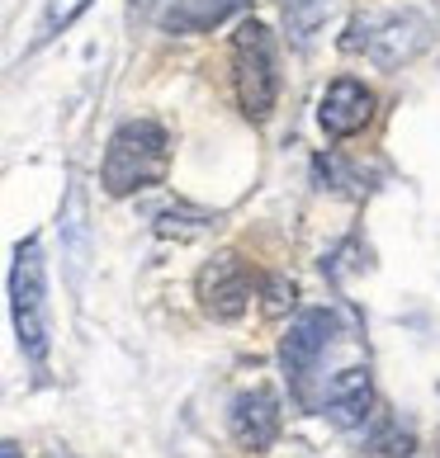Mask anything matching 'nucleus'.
I'll use <instances>...</instances> for the list:
<instances>
[{
    "label": "nucleus",
    "instance_id": "obj_3",
    "mask_svg": "<svg viewBox=\"0 0 440 458\" xmlns=\"http://www.w3.org/2000/svg\"><path fill=\"white\" fill-rule=\"evenodd\" d=\"M232 86L237 105L251 123H265L280 99V72H275V38L256 20H242L232 33Z\"/></svg>",
    "mask_w": 440,
    "mask_h": 458
},
{
    "label": "nucleus",
    "instance_id": "obj_11",
    "mask_svg": "<svg viewBox=\"0 0 440 458\" xmlns=\"http://www.w3.org/2000/svg\"><path fill=\"white\" fill-rule=\"evenodd\" d=\"M91 5H95V0H47V10H43V20H39V38H33V43H53L57 33L72 29Z\"/></svg>",
    "mask_w": 440,
    "mask_h": 458
},
{
    "label": "nucleus",
    "instance_id": "obj_12",
    "mask_svg": "<svg viewBox=\"0 0 440 458\" xmlns=\"http://www.w3.org/2000/svg\"><path fill=\"white\" fill-rule=\"evenodd\" d=\"M323 14H327V0H284V20H289V33L298 43L317 29Z\"/></svg>",
    "mask_w": 440,
    "mask_h": 458
},
{
    "label": "nucleus",
    "instance_id": "obj_9",
    "mask_svg": "<svg viewBox=\"0 0 440 458\" xmlns=\"http://www.w3.org/2000/svg\"><path fill=\"white\" fill-rule=\"evenodd\" d=\"M369 402H375V387H369V373H365V369H341V373H332L323 406H327V416H332L341 430L365 426Z\"/></svg>",
    "mask_w": 440,
    "mask_h": 458
},
{
    "label": "nucleus",
    "instance_id": "obj_7",
    "mask_svg": "<svg viewBox=\"0 0 440 458\" xmlns=\"http://www.w3.org/2000/svg\"><path fill=\"white\" fill-rule=\"evenodd\" d=\"M369 114H375V95L360 81L341 76V81H332L323 105H317V123H323L327 138H355L369 123Z\"/></svg>",
    "mask_w": 440,
    "mask_h": 458
},
{
    "label": "nucleus",
    "instance_id": "obj_8",
    "mask_svg": "<svg viewBox=\"0 0 440 458\" xmlns=\"http://www.w3.org/2000/svg\"><path fill=\"white\" fill-rule=\"evenodd\" d=\"M332 327L336 321L323 308L294 317V327H289V335H284V345H280V364H284V373H289L294 383H303L313 373V364L323 360V350L332 341Z\"/></svg>",
    "mask_w": 440,
    "mask_h": 458
},
{
    "label": "nucleus",
    "instance_id": "obj_15",
    "mask_svg": "<svg viewBox=\"0 0 440 458\" xmlns=\"http://www.w3.org/2000/svg\"><path fill=\"white\" fill-rule=\"evenodd\" d=\"M147 5H157V0H133V10H147Z\"/></svg>",
    "mask_w": 440,
    "mask_h": 458
},
{
    "label": "nucleus",
    "instance_id": "obj_14",
    "mask_svg": "<svg viewBox=\"0 0 440 458\" xmlns=\"http://www.w3.org/2000/svg\"><path fill=\"white\" fill-rule=\"evenodd\" d=\"M0 458H20V445H14V439H5V449H0Z\"/></svg>",
    "mask_w": 440,
    "mask_h": 458
},
{
    "label": "nucleus",
    "instance_id": "obj_4",
    "mask_svg": "<svg viewBox=\"0 0 440 458\" xmlns=\"http://www.w3.org/2000/svg\"><path fill=\"white\" fill-rule=\"evenodd\" d=\"M421 43H427V24H421L417 14H398V10L369 14V20H360L350 29V38H346L350 53H365L369 62H379V66L408 62Z\"/></svg>",
    "mask_w": 440,
    "mask_h": 458
},
{
    "label": "nucleus",
    "instance_id": "obj_5",
    "mask_svg": "<svg viewBox=\"0 0 440 458\" xmlns=\"http://www.w3.org/2000/svg\"><path fill=\"white\" fill-rule=\"evenodd\" d=\"M199 298H204V312L218 321H237L251 308V275L237 256H213L199 269Z\"/></svg>",
    "mask_w": 440,
    "mask_h": 458
},
{
    "label": "nucleus",
    "instance_id": "obj_2",
    "mask_svg": "<svg viewBox=\"0 0 440 458\" xmlns=\"http://www.w3.org/2000/svg\"><path fill=\"white\" fill-rule=\"evenodd\" d=\"M10 312H14V335L20 350L33 364L47 360L53 345V321H47V284H43V246L39 236L14 246V265H10Z\"/></svg>",
    "mask_w": 440,
    "mask_h": 458
},
{
    "label": "nucleus",
    "instance_id": "obj_1",
    "mask_svg": "<svg viewBox=\"0 0 440 458\" xmlns=\"http://www.w3.org/2000/svg\"><path fill=\"white\" fill-rule=\"evenodd\" d=\"M166 165H171V138H166L161 123L151 118H133L109 138L105 147V165H99V184L124 199V194H138V190H151Z\"/></svg>",
    "mask_w": 440,
    "mask_h": 458
},
{
    "label": "nucleus",
    "instance_id": "obj_13",
    "mask_svg": "<svg viewBox=\"0 0 440 458\" xmlns=\"http://www.w3.org/2000/svg\"><path fill=\"white\" fill-rule=\"evenodd\" d=\"M284 302H294V288H284L275 279V284H270V298H265V312H284Z\"/></svg>",
    "mask_w": 440,
    "mask_h": 458
},
{
    "label": "nucleus",
    "instance_id": "obj_10",
    "mask_svg": "<svg viewBox=\"0 0 440 458\" xmlns=\"http://www.w3.org/2000/svg\"><path fill=\"white\" fill-rule=\"evenodd\" d=\"M237 5H246V0H176V5L166 10V29H176V33H204L213 24H223Z\"/></svg>",
    "mask_w": 440,
    "mask_h": 458
},
{
    "label": "nucleus",
    "instance_id": "obj_6",
    "mask_svg": "<svg viewBox=\"0 0 440 458\" xmlns=\"http://www.w3.org/2000/svg\"><path fill=\"white\" fill-rule=\"evenodd\" d=\"M228 426H232V439L242 449H251V454L270 449L280 435V397L270 393V387H251V393H242L232 402Z\"/></svg>",
    "mask_w": 440,
    "mask_h": 458
}]
</instances>
